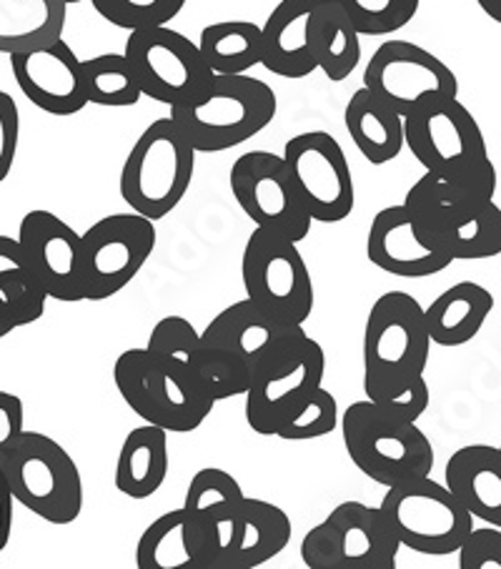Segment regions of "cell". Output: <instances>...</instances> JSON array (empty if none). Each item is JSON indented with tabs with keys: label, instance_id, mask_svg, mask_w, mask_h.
<instances>
[{
	"label": "cell",
	"instance_id": "obj_3",
	"mask_svg": "<svg viewBox=\"0 0 501 569\" xmlns=\"http://www.w3.org/2000/svg\"><path fill=\"white\" fill-rule=\"evenodd\" d=\"M341 435L351 462L377 485L394 487L427 477L434 467V447L417 421L397 419L371 399L343 411Z\"/></svg>",
	"mask_w": 501,
	"mask_h": 569
},
{
	"label": "cell",
	"instance_id": "obj_16",
	"mask_svg": "<svg viewBox=\"0 0 501 569\" xmlns=\"http://www.w3.org/2000/svg\"><path fill=\"white\" fill-rule=\"evenodd\" d=\"M283 161L311 221L339 223L349 219L357 191L347 153L331 133L307 131L293 136L283 146Z\"/></svg>",
	"mask_w": 501,
	"mask_h": 569
},
{
	"label": "cell",
	"instance_id": "obj_19",
	"mask_svg": "<svg viewBox=\"0 0 501 569\" xmlns=\"http://www.w3.org/2000/svg\"><path fill=\"white\" fill-rule=\"evenodd\" d=\"M18 243L48 299L63 303L83 301L81 233L56 213L36 209L23 216Z\"/></svg>",
	"mask_w": 501,
	"mask_h": 569
},
{
	"label": "cell",
	"instance_id": "obj_44",
	"mask_svg": "<svg viewBox=\"0 0 501 569\" xmlns=\"http://www.w3.org/2000/svg\"><path fill=\"white\" fill-rule=\"evenodd\" d=\"M23 419L26 411L21 397L11 395V391H0V462L26 431Z\"/></svg>",
	"mask_w": 501,
	"mask_h": 569
},
{
	"label": "cell",
	"instance_id": "obj_1",
	"mask_svg": "<svg viewBox=\"0 0 501 569\" xmlns=\"http://www.w3.org/2000/svg\"><path fill=\"white\" fill-rule=\"evenodd\" d=\"M277 108V93L259 78L213 76L201 96L171 106V119L196 153H219L261 133L273 121Z\"/></svg>",
	"mask_w": 501,
	"mask_h": 569
},
{
	"label": "cell",
	"instance_id": "obj_17",
	"mask_svg": "<svg viewBox=\"0 0 501 569\" xmlns=\"http://www.w3.org/2000/svg\"><path fill=\"white\" fill-rule=\"evenodd\" d=\"M363 88L394 108L401 119L421 103L459 96L454 71L409 41H387L373 51L363 71Z\"/></svg>",
	"mask_w": 501,
	"mask_h": 569
},
{
	"label": "cell",
	"instance_id": "obj_28",
	"mask_svg": "<svg viewBox=\"0 0 501 569\" xmlns=\"http://www.w3.org/2000/svg\"><path fill=\"white\" fill-rule=\"evenodd\" d=\"M313 63L333 83L347 81L361 61V36L337 0H321L309 23Z\"/></svg>",
	"mask_w": 501,
	"mask_h": 569
},
{
	"label": "cell",
	"instance_id": "obj_6",
	"mask_svg": "<svg viewBox=\"0 0 501 569\" xmlns=\"http://www.w3.org/2000/svg\"><path fill=\"white\" fill-rule=\"evenodd\" d=\"M113 381L146 425H156L173 435L199 429L213 411V401L193 385L179 367L151 355L149 349H129L116 359Z\"/></svg>",
	"mask_w": 501,
	"mask_h": 569
},
{
	"label": "cell",
	"instance_id": "obj_20",
	"mask_svg": "<svg viewBox=\"0 0 501 569\" xmlns=\"http://www.w3.org/2000/svg\"><path fill=\"white\" fill-rule=\"evenodd\" d=\"M81 63L63 38L11 56V71L21 93L36 108L61 119L81 113L88 106Z\"/></svg>",
	"mask_w": 501,
	"mask_h": 569
},
{
	"label": "cell",
	"instance_id": "obj_40",
	"mask_svg": "<svg viewBox=\"0 0 501 569\" xmlns=\"http://www.w3.org/2000/svg\"><path fill=\"white\" fill-rule=\"evenodd\" d=\"M337 425H339L337 397L323 389L321 385L287 421H283L273 437L287 439V441L319 439V437L331 435V431L337 429Z\"/></svg>",
	"mask_w": 501,
	"mask_h": 569
},
{
	"label": "cell",
	"instance_id": "obj_13",
	"mask_svg": "<svg viewBox=\"0 0 501 569\" xmlns=\"http://www.w3.org/2000/svg\"><path fill=\"white\" fill-rule=\"evenodd\" d=\"M123 56L139 78L141 93L166 106L201 96L213 78L199 46L169 26L131 31Z\"/></svg>",
	"mask_w": 501,
	"mask_h": 569
},
{
	"label": "cell",
	"instance_id": "obj_22",
	"mask_svg": "<svg viewBox=\"0 0 501 569\" xmlns=\"http://www.w3.org/2000/svg\"><path fill=\"white\" fill-rule=\"evenodd\" d=\"M367 253L373 267L401 279L434 277L454 261L444 243L421 237L404 203L387 206L373 216Z\"/></svg>",
	"mask_w": 501,
	"mask_h": 569
},
{
	"label": "cell",
	"instance_id": "obj_4",
	"mask_svg": "<svg viewBox=\"0 0 501 569\" xmlns=\"http://www.w3.org/2000/svg\"><path fill=\"white\" fill-rule=\"evenodd\" d=\"M196 171V149L171 116L153 121L121 169V199L153 223L183 201Z\"/></svg>",
	"mask_w": 501,
	"mask_h": 569
},
{
	"label": "cell",
	"instance_id": "obj_30",
	"mask_svg": "<svg viewBox=\"0 0 501 569\" xmlns=\"http://www.w3.org/2000/svg\"><path fill=\"white\" fill-rule=\"evenodd\" d=\"M48 293L28 263L18 239L0 237V313L13 327H28L43 317Z\"/></svg>",
	"mask_w": 501,
	"mask_h": 569
},
{
	"label": "cell",
	"instance_id": "obj_41",
	"mask_svg": "<svg viewBox=\"0 0 501 569\" xmlns=\"http://www.w3.org/2000/svg\"><path fill=\"white\" fill-rule=\"evenodd\" d=\"M457 552L461 569H501V527H474Z\"/></svg>",
	"mask_w": 501,
	"mask_h": 569
},
{
	"label": "cell",
	"instance_id": "obj_14",
	"mask_svg": "<svg viewBox=\"0 0 501 569\" xmlns=\"http://www.w3.org/2000/svg\"><path fill=\"white\" fill-rule=\"evenodd\" d=\"M404 143L439 179H451L489 159L484 133L459 98L427 101L404 116Z\"/></svg>",
	"mask_w": 501,
	"mask_h": 569
},
{
	"label": "cell",
	"instance_id": "obj_18",
	"mask_svg": "<svg viewBox=\"0 0 501 569\" xmlns=\"http://www.w3.org/2000/svg\"><path fill=\"white\" fill-rule=\"evenodd\" d=\"M497 186V166L491 163V159L479 161L471 169L451 176V179H439V176L427 171L409 189L404 206L421 237L444 243L441 233L447 226L477 213L489 201H494Z\"/></svg>",
	"mask_w": 501,
	"mask_h": 569
},
{
	"label": "cell",
	"instance_id": "obj_33",
	"mask_svg": "<svg viewBox=\"0 0 501 569\" xmlns=\"http://www.w3.org/2000/svg\"><path fill=\"white\" fill-rule=\"evenodd\" d=\"M243 497L246 495L241 485L236 482V477L223 472V469L206 467L201 472H196L183 502V512L193 532V545L196 537H199L206 527L213 525L216 519L233 512V509L243 502ZM196 552H199V549H196Z\"/></svg>",
	"mask_w": 501,
	"mask_h": 569
},
{
	"label": "cell",
	"instance_id": "obj_42",
	"mask_svg": "<svg viewBox=\"0 0 501 569\" xmlns=\"http://www.w3.org/2000/svg\"><path fill=\"white\" fill-rule=\"evenodd\" d=\"M18 141H21V111L11 93L0 91V183L13 169Z\"/></svg>",
	"mask_w": 501,
	"mask_h": 569
},
{
	"label": "cell",
	"instance_id": "obj_25",
	"mask_svg": "<svg viewBox=\"0 0 501 569\" xmlns=\"http://www.w3.org/2000/svg\"><path fill=\"white\" fill-rule=\"evenodd\" d=\"M491 309H494V297L481 283H454L424 309L429 339L439 347L469 345L484 327Z\"/></svg>",
	"mask_w": 501,
	"mask_h": 569
},
{
	"label": "cell",
	"instance_id": "obj_12",
	"mask_svg": "<svg viewBox=\"0 0 501 569\" xmlns=\"http://www.w3.org/2000/svg\"><path fill=\"white\" fill-rule=\"evenodd\" d=\"M156 226L139 213H113L81 233L83 301H106L139 277L156 249Z\"/></svg>",
	"mask_w": 501,
	"mask_h": 569
},
{
	"label": "cell",
	"instance_id": "obj_11",
	"mask_svg": "<svg viewBox=\"0 0 501 569\" xmlns=\"http://www.w3.org/2000/svg\"><path fill=\"white\" fill-rule=\"evenodd\" d=\"M291 542V519L263 499L243 502L196 537L201 569H257Z\"/></svg>",
	"mask_w": 501,
	"mask_h": 569
},
{
	"label": "cell",
	"instance_id": "obj_7",
	"mask_svg": "<svg viewBox=\"0 0 501 569\" xmlns=\"http://www.w3.org/2000/svg\"><path fill=\"white\" fill-rule=\"evenodd\" d=\"M379 509L401 547L429 557L454 555L474 529V517L431 475L387 487Z\"/></svg>",
	"mask_w": 501,
	"mask_h": 569
},
{
	"label": "cell",
	"instance_id": "obj_9",
	"mask_svg": "<svg viewBox=\"0 0 501 569\" xmlns=\"http://www.w3.org/2000/svg\"><path fill=\"white\" fill-rule=\"evenodd\" d=\"M246 299L287 323L303 327L313 311V281L299 243L281 233L257 229L241 259Z\"/></svg>",
	"mask_w": 501,
	"mask_h": 569
},
{
	"label": "cell",
	"instance_id": "obj_46",
	"mask_svg": "<svg viewBox=\"0 0 501 569\" xmlns=\"http://www.w3.org/2000/svg\"><path fill=\"white\" fill-rule=\"evenodd\" d=\"M481 11H484L491 21L501 23V0H477Z\"/></svg>",
	"mask_w": 501,
	"mask_h": 569
},
{
	"label": "cell",
	"instance_id": "obj_47",
	"mask_svg": "<svg viewBox=\"0 0 501 569\" xmlns=\"http://www.w3.org/2000/svg\"><path fill=\"white\" fill-rule=\"evenodd\" d=\"M16 327H13V321L8 319V317H3V313H0V339H6L8 333H11Z\"/></svg>",
	"mask_w": 501,
	"mask_h": 569
},
{
	"label": "cell",
	"instance_id": "obj_21",
	"mask_svg": "<svg viewBox=\"0 0 501 569\" xmlns=\"http://www.w3.org/2000/svg\"><path fill=\"white\" fill-rule=\"evenodd\" d=\"M303 333L307 331L299 323L281 321L251 299H243L216 313L209 327L201 331V339L203 345L229 351L243 361L246 369L253 371L291 347Z\"/></svg>",
	"mask_w": 501,
	"mask_h": 569
},
{
	"label": "cell",
	"instance_id": "obj_2",
	"mask_svg": "<svg viewBox=\"0 0 501 569\" xmlns=\"http://www.w3.org/2000/svg\"><path fill=\"white\" fill-rule=\"evenodd\" d=\"M431 339L424 309L407 291H387L363 327V391L379 401L424 377Z\"/></svg>",
	"mask_w": 501,
	"mask_h": 569
},
{
	"label": "cell",
	"instance_id": "obj_8",
	"mask_svg": "<svg viewBox=\"0 0 501 569\" xmlns=\"http://www.w3.org/2000/svg\"><path fill=\"white\" fill-rule=\"evenodd\" d=\"M399 539L379 507L343 502L301 542L309 569H397Z\"/></svg>",
	"mask_w": 501,
	"mask_h": 569
},
{
	"label": "cell",
	"instance_id": "obj_39",
	"mask_svg": "<svg viewBox=\"0 0 501 569\" xmlns=\"http://www.w3.org/2000/svg\"><path fill=\"white\" fill-rule=\"evenodd\" d=\"M201 347H203L201 331H196L193 323L183 317L161 319L151 331L149 345H146V349H149L151 355L169 361L173 367H179L183 375L189 377Z\"/></svg>",
	"mask_w": 501,
	"mask_h": 569
},
{
	"label": "cell",
	"instance_id": "obj_37",
	"mask_svg": "<svg viewBox=\"0 0 501 569\" xmlns=\"http://www.w3.org/2000/svg\"><path fill=\"white\" fill-rule=\"evenodd\" d=\"M359 36H389L417 16L421 0H337Z\"/></svg>",
	"mask_w": 501,
	"mask_h": 569
},
{
	"label": "cell",
	"instance_id": "obj_38",
	"mask_svg": "<svg viewBox=\"0 0 501 569\" xmlns=\"http://www.w3.org/2000/svg\"><path fill=\"white\" fill-rule=\"evenodd\" d=\"M96 13L123 31L169 26L183 11L186 0H91Z\"/></svg>",
	"mask_w": 501,
	"mask_h": 569
},
{
	"label": "cell",
	"instance_id": "obj_36",
	"mask_svg": "<svg viewBox=\"0 0 501 569\" xmlns=\"http://www.w3.org/2000/svg\"><path fill=\"white\" fill-rule=\"evenodd\" d=\"M191 379L216 405V401L223 399L243 397L246 389H249L251 371L229 351L203 345L191 367Z\"/></svg>",
	"mask_w": 501,
	"mask_h": 569
},
{
	"label": "cell",
	"instance_id": "obj_24",
	"mask_svg": "<svg viewBox=\"0 0 501 569\" xmlns=\"http://www.w3.org/2000/svg\"><path fill=\"white\" fill-rule=\"evenodd\" d=\"M321 0H281L261 26V66L281 78H307L317 71L309 51V23Z\"/></svg>",
	"mask_w": 501,
	"mask_h": 569
},
{
	"label": "cell",
	"instance_id": "obj_27",
	"mask_svg": "<svg viewBox=\"0 0 501 569\" xmlns=\"http://www.w3.org/2000/svg\"><path fill=\"white\" fill-rule=\"evenodd\" d=\"M169 477V431L143 425L126 437L116 465V489L131 499H149Z\"/></svg>",
	"mask_w": 501,
	"mask_h": 569
},
{
	"label": "cell",
	"instance_id": "obj_10",
	"mask_svg": "<svg viewBox=\"0 0 501 569\" xmlns=\"http://www.w3.org/2000/svg\"><path fill=\"white\" fill-rule=\"evenodd\" d=\"M327 355L317 339L303 333L291 347L251 371L246 389V421L261 437L277 429L323 385Z\"/></svg>",
	"mask_w": 501,
	"mask_h": 569
},
{
	"label": "cell",
	"instance_id": "obj_45",
	"mask_svg": "<svg viewBox=\"0 0 501 569\" xmlns=\"http://www.w3.org/2000/svg\"><path fill=\"white\" fill-rule=\"evenodd\" d=\"M13 505L16 499L8 487L6 475L0 472V552L11 542V529H13Z\"/></svg>",
	"mask_w": 501,
	"mask_h": 569
},
{
	"label": "cell",
	"instance_id": "obj_29",
	"mask_svg": "<svg viewBox=\"0 0 501 569\" xmlns=\"http://www.w3.org/2000/svg\"><path fill=\"white\" fill-rule=\"evenodd\" d=\"M66 0H0V53L33 51L63 38Z\"/></svg>",
	"mask_w": 501,
	"mask_h": 569
},
{
	"label": "cell",
	"instance_id": "obj_5",
	"mask_svg": "<svg viewBox=\"0 0 501 569\" xmlns=\"http://www.w3.org/2000/svg\"><path fill=\"white\" fill-rule=\"evenodd\" d=\"M0 472L18 505L48 525H71L83 509L81 469L56 439L41 431H23L8 451Z\"/></svg>",
	"mask_w": 501,
	"mask_h": 569
},
{
	"label": "cell",
	"instance_id": "obj_34",
	"mask_svg": "<svg viewBox=\"0 0 501 569\" xmlns=\"http://www.w3.org/2000/svg\"><path fill=\"white\" fill-rule=\"evenodd\" d=\"M83 66V88L88 103L106 108H126L141 101V86L123 53H103L88 58Z\"/></svg>",
	"mask_w": 501,
	"mask_h": 569
},
{
	"label": "cell",
	"instance_id": "obj_31",
	"mask_svg": "<svg viewBox=\"0 0 501 569\" xmlns=\"http://www.w3.org/2000/svg\"><path fill=\"white\" fill-rule=\"evenodd\" d=\"M136 567L139 569H201V557L196 552L193 532L183 507L171 509L143 529L136 547Z\"/></svg>",
	"mask_w": 501,
	"mask_h": 569
},
{
	"label": "cell",
	"instance_id": "obj_35",
	"mask_svg": "<svg viewBox=\"0 0 501 569\" xmlns=\"http://www.w3.org/2000/svg\"><path fill=\"white\" fill-rule=\"evenodd\" d=\"M447 249L454 261H477L494 259L501 253V209L497 201H489L484 209L464 216L449 223L444 233Z\"/></svg>",
	"mask_w": 501,
	"mask_h": 569
},
{
	"label": "cell",
	"instance_id": "obj_32",
	"mask_svg": "<svg viewBox=\"0 0 501 569\" xmlns=\"http://www.w3.org/2000/svg\"><path fill=\"white\" fill-rule=\"evenodd\" d=\"M196 46L213 76H239L261 63V26L249 21L211 23Z\"/></svg>",
	"mask_w": 501,
	"mask_h": 569
},
{
	"label": "cell",
	"instance_id": "obj_15",
	"mask_svg": "<svg viewBox=\"0 0 501 569\" xmlns=\"http://www.w3.org/2000/svg\"><path fill=\"white\" fill-rule=\"evenodd\" d=\"M231 191L257 229L281 233L297 243L309 237L311 216L291 181L283 156L271 151L243 153L231 169Z\"/></svg>",
	"mask_w": 501,
	"mask_h": 569
},
{
	"label": "cell",
	"instance_id": "obj_43",
	"mask_svg": "<svg viewBox=\"0 0 501 569\" xmlns=\"http://www.w3.org/2000/svg\"><path fill=\"white\" fill-rule=\"evenodd\" d=\"M377 405L381 409H387L389 415H394L397 419L417 421L429 407V387L424 377H417L414 381H409L407 387H401L399 391H394V395H389L384 399H379Z\"/></svg>",
	"mask_w": 501,
	"mask_h": 569
},
{
	"label": "cell",
	"instance_id": "obj_26",
	"mask_svg": "<svg viewBox=\"0 0 501 569\" xmlns=\"http://www.w3.org/2000/svg\"><path fill=\"white\" fill-rule=\"evenodd\" d=\"M343 123L353 146L373 166L394 161L404 149V119L369 88L361 86L351 96L343 111Z\"/></svg>",
	"mask_w": 501,
	"mask_h": 569
},
{
	"label": "cell",
	"instance_id": "obj_23",
	"mask_svg": "<svg viewBox=\"0 0 501 569\" xmlns=\"http://www.w3.org/2000/svg\"><path fill=\"white\" fill-rule=\"evenodd\" d=\"M447 489L474 519L501 527V451L489 445H469L451 455L444 469Z\"/></svg>",
	"mask_w": 501,
	"mask_h": 569
},
{
	"label": "cell",
	"instance_id": "obj_48",
	"mask_svg": "<svg viewBox=\"0 0 501 569\" xmlns=\"http://www.w3.org/2000/svg\"><path fill=\"white\" fill-rule=\"evenodd\" d=\"M66 3H68V6H71V3H81V0H66Z\"/></svg>",
	"mask_w": 501,
	"mask_h": 569
}]
</instances>
